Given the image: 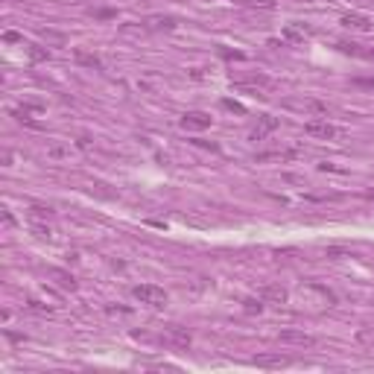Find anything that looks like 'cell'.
I'll list each match as a JSON object with an SVG mask.
<instances>
[{
	"mask_svg": "<svg viewBox=\"0 0 374 374\" xmlns=\"http://www.w3.org/2000/svg\"><path fill=\"white\" fill-rule=\"evenodd\" d=\"M132 295H135L140 304L155 307V310L167 304V293H164L161 287H152V284H140V287H135V290H132Z\"/></svg>",
	"mask_w": 374,
	"mask_h": 374,
	"instance_id": "obj_1",
	"label": "cell"
},
{
	"mask_svg": "<svg viewBox=\"0 0 374 374\" xmlns=\"http://www.w3.org/2000/svg\"><path fill=\"white\" fill-rule=\"evenodd\" d=\"M161 342L170 345V348H190L193 336H190V331L181 328V325H167L164 334H161Z\"/></svg>",
	"mask_w": 374,
	"mask_h": 374,
	"instance_id": "obj_2",
	"label": "cell"
},
{
	"mask_svg": "<svg viewBox=\"0 0 374 374\" xmlns=\"http://www.w3.org/2000/svg\"><path fill=\"white\" fill-rule=\"evenodd\" d=\"M211 114H205V111H187L184 117H181V129H187V132H205V129H211Z\"/></svg>",
	"mask_w": 374,
	"mask_h": 374,
	"instance_id": "obj_3",
	"label": "cell"
},
{
	"mask_svg": "<svg viewBox=\"0 0 374 374\" xmlns=\"http://www.w3.org/2000/svg\"><path fill=\"white\" fill-rule=\"evenodd\" d=\"M304 132H307L310 138H322V140L336 138V126L328 123V120H307V123H304Z\"/></svg>",
	"mask_w": 374,
	"mask_h": 374,
	"instance_id": "obj_4",
	"label": "cell"
},
{
	"mask_svg": "<svg viewBox=\"0 0 374 374\" xmlns=\"http://www.w3.org/2000/svg\"><path fill=\"white\" fill-rule=\"evenodd\" d=\"M281 123H278V117H272V114H263L260 120H257V126L252 129V140H266L275 129H278Z\"/></svg>",
	"mask_w": 374,
	"mask_h": 374,
	"instance_id": "obj_5",
	"label": "cell"
},
{
	"mask_svg": "<svg viewBox=\"0 0 374 374\" xmlns=\"http://www.w3.org/2000/svg\"><path fill=\"white\" fill-rule=\"evenodd\" d=\"M47 278H50L59 290H70V293L76 290V278H73L67 269H47Z\"/></svg>",
	"mask_w": 374,
	"mask_h": 374,
	"instance_id": "obj_6",
	"label": "cell"
},
{
	"mask_svg": "<svg viewBox=\"0 0 374 374\" xmlns=\"http://www.w3.org/2000/svg\"><path fill=\"white\" fill-rule=\"evenodd\" d=\"M281 342L298 345V348H313V345H316V339H313L310 334H301V331H284V334H281Z\"/></svg>",
	"mask_w": 374,
	"mask_h": 374,
	"instance_id": "obj_7",
	"label": "cell"
},
{
	"mask_svg": "<svg viewBox=\"0 0 374 374\" xmlns=\"http://www.w3.org/2000/svg\"><path fill=\"white\" fill-rule=\"evenodd\" d=\"M342 26L357 29V32H369V29H372V18H366V15H360V12H351V15L342 18Z\"/></svg>",
	"mask_w": 374,
	"mask_h": 374,
	"instance_id": "obj_8",
	"label": "cell"
},
{
	"mask_svg": "<svg viewBox=\"0 0 374 374\" xmlns=\"http://www.w3.org/2000/svg\"><path fill=\"white\" fill-rule=\"evenodd\" d=\"M260 298H263V304H284V301H287V290L269 284V287L260 290Z\"/></svg>",
	"mask_w": 374,
	"mask_h": 374,
	"instance_id": "obj_9",
	"label": "cell"
},
{
	"mask_svg": "<svg viewBox=\"0 0 374 374\" xmlns=\"http://www.w3.org/2000/svg\"><path fill=\"white\" fill-rule=\"evenodd\" d=\"M255 363L257 366H287L290 360L281 357V354H260V357H255Z\"/></svg>",
	"mask_w": 374,
	"mask_h": 374,
	"instance_id": "obj_10",
	"label": "cell"
},
{
	"mask_svg": "<svg viewBox=\"0 0 374 374\" xmlns=\"http://www.w3.org/2000/svg\"><path fill=\"white\" fill-rule=\"evenodd\" d=\"M76 61L79 64H88V67H102V61H99V56H94V53H85V50H76Z\"/></svg>",
	"mask_w": 374,
	"mask_h": 374,
	"instance_id": "obj_11",
	"label": "cell"
},
{
	"mask_svg": "<svg viewBox=\"0 0 374 374\" xmlns=\"http://www.w3.org/2000/svg\"><path fill=\"white\" fill-rule=\"evenodd\" d=\"M41 38H44L47 44H53V47H64V44H67V38H64L61 32H56V29H44Z\"/></svg>",
	"mask_w": 374,
	"mask_h": 374,
	"instance_id": "obj_12",
	"label": "cell"
},
{
	"mask_svg": "<svg viewBox=\"0 0 374 374\" xmlns=\"http://www.w3.org/2000/svg\"><path fill=\"white\" fill-rule=\"evenodd\" d=\"M29 217H32V219H53V208H47V205H32V208H29Z\"/></svg>",
	"mask_w": 374,
	"mask_h": 374,
	"instance_id": "obj_13",
	"label": "cell"
},
{
	"mask_svg": "<svg viewBox=\"0 0 374 374\" xmlns=\"http://www.w3.org/2000/svg\"><path fill=\"white\" fill-rule=\"evenodd\" d=\"M284 35H287L290 41H304L307 29H298V26H287V29H284Z\"/></svg>",
	"mask_w": 374,
	"mask_h": 374,
	"instance_id": "obj_14",
	"label": "cell"
},
{
	"mask_svg": "<svg viewBox=\"0 0 374 374\" xmlns=\"http://www.w3.org/2000/svg\"><path fill=\"white\" fill-rule=\"evenodd\" d=\"M26 53H29V59H32V61H41V59H47V56H50V53H47V50H41L38 44H29V47H26Z\"/></svg>",
	"mask_w": 374,
	"mask_h": 374,
	"instance_id": "obj_15",
	"label": "cell"
},
{
	"mask_svg": "<svg viewBox=\"0 0 374 374\" xmlns=\"http://www.w3.org/2000/svg\"><path fill=\"white\" fill-rule=\"evenodd\" d=\"M32 231H35V237H53V228L50 225H41L38 219L32 222Z\"/></svg>",
	"mask_w": 374,
	"mask_h": 374,
	"instance_id": "obj_16",
	"label": "cell"
},
{
	"mask_svg": "<svg viewBox=\"0 0 374 374\" xmlns=\"http://www.w3.org/2000/svg\"><path fill=\"white\" fill-rule=\"evenodd\" d=\"M243 304H246V307H243L246 313H260V310H263V298H257V301L249 298V301H243Z\"/></svg>",
	"mask_w": 374,
	"mask_h": 374,
	"instance_id": "obj_17",
	"label": "cell"
},
{
	"mask_svg": "<svg viewBox=\"0 0 374 374\" xmlns=\"http://www.w3.org/2000/svg\"><path fill=\"white\" fill-rule=\"evenodd\" d=\"M222 108L225 111H234V114H246V108L240 102H234V99H222Z\"/></svg>",
	"mask_w": 374,
	"mask_h": 374,
	"instance_id": "obj_18",
	"label": "cell"
},
{
	"mask_svg": "<svg viewBox=\"0 0 374 374\" xmlns=\"http://www.w3.org/2000/svg\"><path fill=\"white\" fill-rule=\"evenodd\" d=\"M249 6H257V9H275V0H249Z\"/></svg>",
	"mask_w": 374,
	"mask_h": 374,
	"instance_id": "obj_19",
	"label": "cell"
},
{
	"mask_svg": "<svg viewBox=\"0 0 374 374\" xmlns=\"http://www.w3.org/2000/svg\"><path fill=\"white\" fill-rule=\"evenodd\" d=\"M26 307H29L32 313H47V307H44V304H38V301H26Z\"/></svg>",
	"mask_w": 374,
	"mask_h": 374,
	"instance_id": "obj_20",
	"label": "cell"
},
{
	"mask_svg": "<svg viewBox=\"0 0 374 374\" xmlns=\"http://www.w3.org/2000/svg\"><path fill=\"white\" fill-rule=\"evenodd\" d=\"M3 222H6V225H15V217L9 214V208H3Z\"/></svg>",
	"mask_w": 374,
	"mask_h": 374,
	"instance_id": "obj_21",
	"label": "cell"
},
{
	"mask_svg": "<svg viewBox=\"0 0 374 374\" xmlns=\"http://www.w3.org/2000/svg\"><path fill=\"white\" fill-rule=\"evenodd\" d=\"M3 38H6V41H20V35H18V32H6Z\"/></svg>",
	"mask_w": 374,
	"mask_h": 374,
	"instance_id": "obj_22",
	"label": "cell"
},
{
	"mask_svg": "<svg viewBox=\"0 0 374 374\" xmlns=\"http://www.w3.org/2000/svg\"><path fill=\"white\" fill-rule=\"evenodd\" d=\"M348 3H369V0H348Z\"/></svg>",
	"mask_w": 374,
	"mask_h": 374,
	"instance_id": "obj_23",
	"label": "cell"
}]
</instances>
